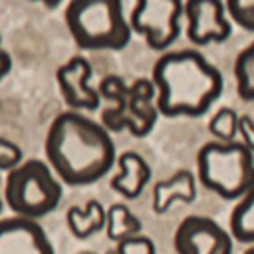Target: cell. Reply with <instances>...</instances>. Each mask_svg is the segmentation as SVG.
Wrapping results in <instances>:
<instances>
[{"instance_id":"obj_18","label":"cell","mask_w":254,"mask_h":254,"mask_svg":"<svg viewBox=\"0 0 254 254\" xmlns=\"http://www.w3.org/2000/svg\"><path fill=\"white\" fill-rule=\"evenodd\" d=\"M236 91L244 101H254V42L242 48L234 60Z\"/></svg>"},{"instance_id":"obj_9","label":"cell","mask_w":254,"mask_h":254,"mask_svg":"<svg viewBox=\"0 0 254 254\" xmlns=\"http://www.w3.org/2000/svg\"><path fill=\"white\" fill-rule=\"evenodd\" d=\"M91 64L83 56H71L56 69V81L65 105L71 111H97L101 105L97 89L91 85Z\"/></svg>"},{"instance_id":"obj_24","label":"cell","mask_w":254,"mask_h":254,"mask_svg":"<svg viewBox=\"0 0 254 254\" xmlns=\"http://www.w3.org/2000/svg\"><path fill=\"white\" fill-rule=\"evenodd\" d=\"M10 69H12V58H10V54L2 48V36H0V81L10 73Z\"/></svg>"},{"instance_id":"obj_16","label":"cell","mask_w":254,"mask_h":254,"mask_svg":"<svg viewBox=\"0 0 254 254\" xmlns=\"http://www.w3.org/2000/svg\"><path fill=\"white\" fill-rule=\"evenodd\" d=\"M228 226L232 240L254 246V187L236 200L228 218Z\"/></svg>"},{"instance_id":"obj_8","label":"cell","mask_w":254,"mask_h":254,"mask_svg":"<svg viewBox=\"0 0 254 254\" xmlns=\"http://www.w3.org/2000/svg\"><path fill=\"white\" fill-rule=\"evenodd\" d=\"M187 38L196 46L222 44L232 34L224 4L218 0H189L183 4Z\"/></svg>"},{"instance_id":"obj_1","label":"cell","mask_w":254,"mask_h":254,"mask_svg":"<svg viewBox=\"0 0 254 254\" xmlns=\"http://www.w3.org/2000/svg\"><path fill=\"white\" fill-rule=\"evenodd\" d=\"M46 163L62 185L85 187L103 179L117 161L109 131L79 111H62L46 133Z\"/></svg>"},{"instance_id":"obj_10","label":"cell","mask_w":254,"mask_h":254,"mask_svg":"<svg viewBox=\"0 0 254 254\" xmlns=\"http://www.w3.org/2000/svg\"><path fill=\"white\" fill-rule=\"evenodd\" d=\"M0 254H54V246L34 218H0Z\"/></svg>"},{"instance_id":"obj_15","label":"cell","mask_w":254,"mask_h":254,"mask_svg":"<svg viewBox=\"0 0 254 254\" xmlns=\"http://www.w3.org/2000/svg\"><path fill=\"white\" fill-rule=\"evenodd\" d=\"M65 222L77 240H85L105 228V208L99 200L91 198L83 206H69L65 212Z\"/></svg>"},{"instance_id":"obj_26","label":"cell","mask_w":254,"mask_h":254,"mask_svg":"<svg viewBox=\"0 0 254 254\" xmlns=\"http://www.w3.org/2000/svg\"><path fill=\"white\" fill-rule=\"evenodd\" d=\"M2 206H4V198H2V194H0V212H2Z\"/></svg>"},{"instance_id":"obj_14","label":"cell","mask_w":254,"mask_h":254,"mask_svg":"<svg viewBox=\"0 0 254 254\" xmlns=\"http://www.w3.org/2000/svg\"><path fill=\"white\" fill-rule=\"evenodd\" d=\"M99 99H105L107 105L99 111L101 125L111 131H125V107H127V89L129 85L121 75H105L97 83Z\"/></svg>"},{"instance_id":"obj_25","label":"cell","mask_w":254,"mask_h":254,"mask_svg":"<svg viewBox=\"0 0 254 254\" xmlns=\"http://www.w3.org/2000/svg\"><path fill=\"white\" fill-rule=\"evenodd\" d=\"M244 254H254V246H250V248H246V250H244Z\"/></svg>"},{"instance_id":"obj_17","label":"cell","mask_w":254,"mask_h":254,"mask_svg":"<svg viewBox=\"0 0 254 254\" xmlns=\"http://www.w3.org/2000/svg\"><path fill=\"white\" fill-rule=\"evenodd\" d=\"M141 220L135 216L127 204L123 202H113L105 208V234L109 240L119 242L123 238L141 234Z\"/></svg>"},{"instance_id":"obj_2","label":"cell","mask_w":254,"mask_h":254,"mask_svg":"<svg viewBox=\"0 0 254 254\" xmlns=\"http://www.w3.org/2000/svg\"><path fill=\"white\" fill-rule=\"evenodd\" d=\"M157 111L165 117H200L220 97V69L196 50L163 54L151 73Z\"/></svg>"},{"instance_id":"obj_4","label":"cell","mask_w":254,"mask_h":254,"mask_svg":"<svg viewBox=\"0 0 254 254\" xmlns=\"http://www.w3.org/2000/svg\"><path fill=\"white\" fill-rule=\"evenodd\" d=\"M198 183L226 200H238L254 187V155L240 143H204L196 153Z\"/></svg>"},{"instance_id":"obj_12","label":"cell","mask_w":254,"mask_h":254,"mask_svg":"<svg viewBox=\"0 0 254 254\" xmlns=\"http://www.w3.org/2000/svg\"><path fill=\"white\" fill-rule=\"evenodd\" d=\"M115 163L119 165V171L109 181L111 189L123 198H137L151 181L149 163L135 151L121 153Z\"/></svg>"},{"instance_id":"obj_19","label":"cell","mask_w":254,"mask_h":254,"mask_svg":"<svg viewBox=\"0 0 254 254\" xmlns=\"http://www.w3.org/2000/svg\"><path fill=\"white\" fill-rule=\"evenodd\" d=\"M238 113L232 107H220L208 121V133L220 143H232L238 137Z\"/></svg>"},{"instance_id":"obj_13","label":"cell","mask_w":254,"mask_h":254,"mask_svg":"<svg viewBox=\"0 0 254 254\" xmlns=\"http://www.w3.org/2000/svg\"><path fill=\"white\" fill-rule=\"evenodd\" d=\"M196 198V177L189 169H179L173 177L153 185V212L163 214L173 202H192Z\"/></svg>"},{"instance_id":"obj_20","label":"cell","mask_w":254,"mask_h":254,"mask_svg":"<svg viewBox=\"0 0 254 254\" xmlns=\"http://www.w3.org/2000/svg\"><path fill=\"white\" fill-rule=\"evenodd\" d=\"M228 20L238 24L246 32H254V0L246 2H226L224 4Z\"/></svg>"},{"instance_id":"obj_7","label":"cell","mask_w":254,"mask_h":254,"mask_svg":"<svg viewBox=\"0 0 254 254\" xmlns=\"http://www.w3.org/2000/svg\"><path fill=\"white\" fill-rule=\"evenodd\" d=\"M177 254H232V236L214 218L185 216L173 236Z\"/></svg>"},{"instance_id":"obj_3","label":"cell","mask_w":254,"mask_h":254,"mask_svg":"<svg viewBox=\"0 0 254 254\" xmlns=\"http://www.w3.org/2000/svg\"><path fill=\"white\" fill-rule=\"evenodd\" d=\"M64 18L81 50H123L133 34L119 0H73L65 6Z\"/></svg>"},{"instance_id":"obj_5","label":"cell","mask_w":254,"mask_h":254,"mask_svg":"<svg viewBox=\"0 0 254 254\" xmlns=\"http://www.w3.org/2000/svg\"><path fill=\"white\" fill-rule=\"evenodd\" d=\"M64 189L60 179L42 159H24L8 171L4 185V202L16 216L42 218L62 200Z\"/></svg>"},{"instance_id":"obj_22","label":"cell","mask_w":254,"mask_h":254,"mask_svg":"<svg viewBox=\"0 0 254 254\" xmlns=\"http://www.w3.org/2000/svg\"><path fill=\"white\" fill-rule=\"evenodd\" d=\"M22 161H24L22 149L14 141L0 137V171H12Z\"/></svg>"},{"instance_id":"obj_23","label":"cell","mask_w":254,"mask_h":254,"mask_svg":"<svg viewBox=\"0 0 254 254\" xmlns=\"http://www.w3.org/2000/svg\"><path fill=\"white\" fill-rule=\"evenodd\" d=\"M238 137H240V143L254 155V119L250 115L238 117Z\"/></svg>"},{"instance_id":"obj_21","label":"cell","mask_w":254,"mask_h":254,"mask_svg":"<svg viewBox=\"0 0 254 254\" xmlns=\"http://www.w3.org/2000/svg\"><path fill=\"white\" fill-rule=\"evenodd\" d=\"M117 254H157L155 242L145 234H135L129 238H123L115 246Z\"/></svg>"},{"instance_id":"obj_11","label":"cell","mask_w":254,"mask_h":254,"mask_svg":"<svg viewBox=\"0 0 254 254\" xmlns=\"http://www.w3.org/2000/svg\"><path fill=\"white\" fill-rule=\"evenodd\" d=\"M159 111L155 105V87L151 79L139 77L127 89V107H125V129L133 137H147L155 123Z\"/></svg>"},{"instance_id":"obj_6","label":"cell","mask_w":254,"mask_h":254,"mask_svg":"<svg viewBox=\"0 0 254 254\" xmlns=\"http://www.w3.org/2000/svg\"><path fill=\"white\" fill-rule=\"evenodd\" d=\"M183 2L181 0H141L129 16L131 32L139 34L151 50L171 48L181 34Z\"/></svg>"}]
</instances>
